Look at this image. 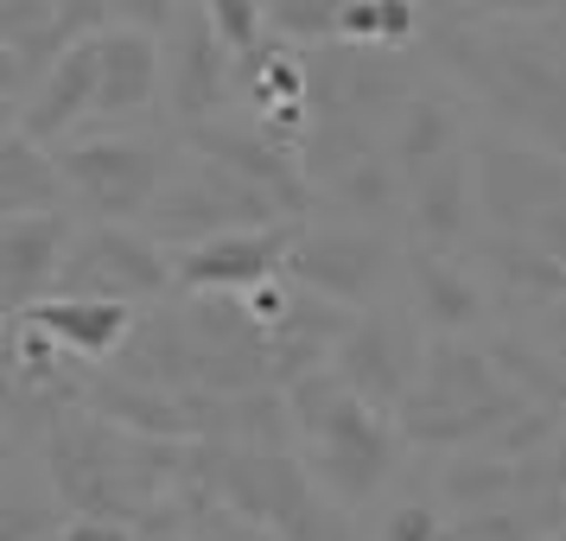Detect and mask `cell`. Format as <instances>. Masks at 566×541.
<instances>
[{
  "mask_svg": "<svg viewBox=\"0 0 566 541\" xmlns=\"http://www.w3.org/2000/svg\"><path fill=\"white\" fill-rule=\"evenodd\" d=\"M522 408H535V402L515 395L510 376L490 363V351L464 344V337H439L433 351L420 357V376H413L395 427L413 446H446V452L478 446L484 452Z\"/></svg>",
  "mask_w": 566,
  "mask_h": 541,
  "instance_id": "6da1fadb",
  "label": "cell"
},
{
  "mask_svg": "<svg viewBox=\"0 0 566 541\" xmlns=\"http://www.w3.org/2000/svg\"><path fill=\"white\" fill-rule=\"evenodd\" d=\"M281 395H286V420L306 439L312 471L325 478V497L332 503H369L388 485V471H395V427H388V414L357 402L332 370H312V376H300Z\"/></svg>",
  "mask_w": 566,
  "mask_h": 541,
  "instance_id": "7a4b0ae2",
  "label": "cell"
},
{
  "mask_svg": "<svg viewBox=\"0 0 566 541\" xmlns=\"http://www.w3.org/2000/svg\"><path fill=\"white\" fill-rule=\"evenodd\" d=\"M446 58L484 103H496L522 134H535V147L566 154V58L541 52L528 39H446Z\"/></svg>",
  "mask_w": 566,
  "mask_h": 541,
  "instance_id": "3957f363",
  "label": "cell"
},
{
  "mask_svg": "<svg viewBox=\"0 0 566 541\" xmlns=\"http://www.w3.org/2000/svg\"><path fill=\"white\" fill-rule=\"evenodd\" d=\"M268 223H286V217L261 198L255 185H242L230 166L185 147V166H166V185H159L140 230L154 236L166 256H185L198 242H217L230 230H268Z\"/></svg>",
  "mask_w": 566,
  "mask_h": 541,
  "instance_id": "277c9868",
  "label": "cell"
},
{
  "mask_svg": "<svg viewBox=\"0 0 566 541\" xmlns=\"http://www.w3.org/2000/svg\"><path fill=\"white\" fill-rule=\"evenodd\" d=\"M140 439H122L108 420L96 414H71L57 420L52 434V485L57 497L77 510V522H147L154 503H147V471H140Z\"/></svg>",
  "mask_w": 566,
  "mask_h": 541,
  "instance_id": "5b68a950",
  "label": "cell"
},
{
  "mask_svg": "<svg viewBox=\"0 0 566 541\" xmlns=\"http://www.w3.org/2000/svg\"><path fill=\"white\" fill-rule=\"evenodd\" d=\"M57 179L96 223H128L140 230L166 185V154L140 134H77L57 147Z\"/></svg>",
  "mask_w": 566,
  "mask_h": 541,
  "instance_id": "8992f818",
  "label": "cell"
},
{
  "mask_svg": "<svg viewBox=\"0 0 566 541\" xmlns=\"http://www.w3.org/2000/svg\"><path fill=\"white\" fill-rule=\"evenodd\" d=\"M172 256L147 230L128 223H83L64 249L52 300H103V306H154L172 293Z\"/></svg>",
  "mask_w": 566,
  "mask_h": 541,
  "instance_id": "52a82bcc",
  "label": "cell"
},
{
  "mask_svg": "<svg viewBox=\"0 0 566 541\" xmlns=\"http://www.w3.org/2000/svg\"><path fill=\"white\" fill-rule=\"evenodd\" d=\"M388 249L382 230H357V223H300L293 249H286V281L300 293H318L332 306L357 312L369 306L388 281Z\"/></svg>",
  "mask_w": 566,
  "mask_h": 541,
  "instance_id": "ba28073f",
  "label": "cell"
},
{
  "mask_svg": "<svg viewBox=\"0 0 566 541\" xmlns=\"http://www.w3.org/2000/svg\"><path fill=\"white\" fill-rule=\"evenodd\" d=\"M566 198V159L541 154L535 141H484L478 147V210L490 236H535V223Z\"/></svg>",
  "mask_w": 566,
  "mask_h": 541,
  "instance_id": "9c48e42d",
  "label": "cell"
},
{
  "mask_svg": "<svg viewBox=\"0 0 566 541\" xmlns=\"http://www.w3.org/2000/svg\"><path fill=\"white\" fill-rule=\"evenodd\" d=\"M198 465H205L198 478H205L235 516H249V522L274 529V535L318 497L306 471L286 459V452H268V446H205Z\"/></svg>",
  "mask_w": 566,
  "mask_h": 541,
  "instance_id": "30bf717a",
  "label": "cell"
},
{
  "mask_svg": "<svg viewBox=\"0 0 566 541\" xmlns=\"http://www.w3.org/2000/svg\"><path fill=\"white\" fill-rule=\"evenodd\" d=\"M185 147L205 154V159H217V166H230L242 185H255L286 223H293V217H312V185H306V166H300V147L274 141L261 122H235V115H223V122H210V128H191L185 134Z\"/></svg>",
  "mask_w": 566,
  "mask_h": 541,
  "instance_id": "8fae6325",
  "label": "cell"
},
{
  "mask_svg": "<svg viewBox=\"0 0 566 541\" xmlns=\"http://www.w3.org/2000/svg\"><path fill=\"white\" fill-rule=\"evenodd\" d=\"M166 45H172V52H166V90H159V96L172 108V122H179L185 134L223 122V108L235 103V58L217 45L205 7H179Z\"/></svg>",
  "mask_w": 566,
  "mask_h": 541,
  "instance_id": "7c38bea8",
  "label": "cell"
},
{
  "mask_svg": "<svg viewBox=\"0 0 566 541\" xmlns=\"http://www.w3.org/2000/svg\"><path fill=\"white\" fill-rule=\"evenodd\" d=\"M293 230L300 223H268V230H230L217 242H198V249L172 256V281L185 300H242L286 274Z\"/></svg>",
  "mask_w": 566,
  "mask_h": 541,
  "instance_id": "4fadbf2b",
  "label": "cell"
},
{
  "mask_svg": "<svg viewBox=\"0 0 566 541\" xmlns=\"http://www.w3.org/2000/svg\"><path fill=\"white\" fill-rule=\"evenodd\" d=\"M332 376L376 414H388V408L401 414L413 376H420V357H413L401 325H388L382 312H357L350 337L337 344V357H332Z\"/></svg>",
  "mask_w": 566,
  "mask_h": 541,
  "instance_id": "5bb4252c",
  "label": "cell"
},
{
  "mask_svg": "<svg viewBox=\"0 0 566 541\" xmlns=\"http://www.w3.org/2000/svg\"><path fill=\"white\" fill-rule=\"evenodd\" d=\"M71 236L77 230H71L64 210L0 223V319H27L39 300H52Z\"/></svg>",
  "mask_w": 566,
  "mask_h": 541,
  "instance_id": "9a60e30c",
  "label": "cell"
},
{
  "mask_svg": "<svg viewBox=\"0 0 566 541\" xmlns=\"http://www.w3.org/2000/svg\"><path fill=\"white\" fill-rule=\"evenodd\" d=\"M166 90V52H159L154 32L128 27V20H108L96 32V115L90 122H128L147 115Z\"/></svg>",
  "mask_w": 566,
  "mask_h": 541,
  "instance_id": "2e32d148",
  "label": "cell"
},
{
  "mask_svg": "<svg viewBox=\"0 0 566 541\" xmlns=\"http://www.w3.org/2000/svg\"><path fill=\"white\" fill-rule=\"evenodd\" d=\"M90 115H96V39L71 45V52H64L52 71L39 77V90H32L20 134H27L32 147L57 154L64 141H77V128L90 122Z\"/></svg>",
  "mask_w": 566,
  "mask_h": 541,
  "instance_id": "e0dca14e",
  "label": "cell"
},
{
  "mask_svg": "<svg viewBox=\"0 0 566 541\" xmlns=\"http://www.w3.org/2000/svg\"><path fill=\"white\" fill-rule=\"evenodd\" d=\"M401 210L413 217L420 249L446 256V249L471 230V210H478V166H471L464 154L433 159L427 173H413V179L401 185Z\"/></svg>",
  "mask_w": 566,
  "mask_h": 541,
  "instance_id": "ac0fdd59",
  "label": "cell"
},
{
  "mask_svg": "<svg viewBox=\"0 0 566 541\" xmlns=\"http://www.w3.org/2000/svg\"><path fill=\"white\" fill-rule=\"evenodd\" d=\"M27 325L52 337L64 357L103 363V357H115V351L134 337L140 312H134V306H103V300H39V306L27 312Z\"/></svg>",
  "mask_w": 566,
  "mask_h": 541,
  "instance_id": "d6986e66",
  "label": "cell"
},
{
  "mask_svg": "<svg viewBox=\"0 0 566 541\" xmlns=\"http://www.w3.org/2000/svg\"><path fill=\"white\" fill-rule=\"evenodd\" d=\"M408 287H413V312L433 325L439 337H459L484 319V287L471 268H459L452 256L433 249H413L408 256Z\"/></svg>",
  "mask_w": 566,
  "mask_h": 541,
  "instance_id": "ffe728a7",
  "label": "cell"
},
{
  "mask_svg": "<svg viewBox=\"0 0 566 541\" xmlns=\"http://www.w3.org/2000/svg\"><path fill=\"white\" fill-rule=\"evenodd\" d=\"M64 179H57V159L45 147H32L20 128L0 134V223L13 217H45V210H64Z\"/></svg>",
  "mask_w": 566,
  "mask_h": 541,
  "instance_id": "44dd1931",
  "label": "cell"
},
{
  "mask_svg": "<svg viewBox=\"0 0 566 541\" xmlns=\"http://www.w3.org/2000/svg\"><path fill=\"white\" fill-rule=\"evenodd\" d=\"M388 154H395V173H401V185H408L413 173H427L433 159L464 154L459 147V115L439 103L433 90H413L408 103H401V115H395V128H388Z\"/></svg>",
  "mask_w": 566,
  "mask_h": 541,
  "instance_id": "7402d4cb",
  "label": "cell"
},
{
  "mask_svg": "<svg viewBox=\"0 0 566 541\" xmlns=\"http://www.w3.org/2000/svg\"><path fill=\"white\" fill-rule=\"evenodd\" d=\"M484 261H490V274L510 287L515 300H528V306H554V300H566V268L547 256V249H535L528 236H490Z\"/></svg>",
  "mask_w": 566,
  "mask_h": 541,
  "instance_id": "603a6c76",
  "label": "cell"
},
{
  "mask_svg": "<svg viewBox=\"0 0 566 541\" xmlns=\"http://www.w3.org/2000/svg\"><path fill=\"white\" fill-rule=\"evenodd\" d=\"M413 32H420V7L408 0H344L337 7V45L376 52V45H408Z\"/></svg>",
  "mask_w": 566,
  "mask_h": 541,
  "instance_id": "cb8c5ba5",
  "label": "cell"
},
{
  "mask_svg": "<svg viewBox=\"0 0 566 541\" xmlns=\"http://www.w3.org/2000/svg\"><path fill=\"white\" fill-rule=\"evenodd\" d=\"M337 7L344 0H268V32L281 45H337Z\"/></svg>",
  "mask_w": 566,
  "mask_h": 541,
  "instance_id": "d4e9b609",
  "label": "cell"
},
{
  "mask_svg": "<svg viewBox=\"0 0 566 541\" xmlns=\"http://www.w3.org/2000/svg\"><path fill=\"white\" fill-rule=\"evenodd\" d=\"M205 20H210V32H217V45H223L235 64L268 45V7H261V0H205Z\"/></svg>",
  "mask_w": 566,
  "mask_h": 541,
  "instance_id": "484cf974",
  "label": "cell"
},
{
  "mask_svg": "<svg viewBox=\"0 0 566 541\" xmlns=\"http://www.w3.org/2000/svg\"><path fill=\"white\" fill-rule=\"evenodd\" d=\"M382 541H452V522L439 516V503H395L382 522Z\"/></svg>",
  "mask_w": 566,
  "mask_h": 541,
  "instance_id": "4316f807",
  "label": "cell"
},
{
  "mask_svg": "<svg viewBox=\"0 0 566 541\" xmlns=\"http://www.w3.org/2000/svg\"><path fill=\"white\" fill-rule=\"evenodd\" d=\"M281 541H357V535H350V522L337 516L332 497H312L306 510H300V516L281 529Z\"/></svg>",
  "mask_w": 566,
  "mask_h": 541,
  "instance_id": "83f0119b",
  "label": "cell"
},
{
  "mask_svg": "<svg viewBox=\"0 0 566 541\" xmlns=\"http://www.w3.org/2000/svg\"><path fill=\"white\" fill-rule=\"evenodd\" d=\"M39 535H45V516L13 503V497H0V541H39Z\"/></svg>",
  "mask_w": 566,
  "mask_h": 541,
  "instance_id": "f1b7e54d",
  "label": "cell"
},
{
  "mask_svg": "<svg viewBox=\"0 0 566 541\" xmlns=\"http://www.w3.org/2000/svg\"><path fill=\"white\" fill-rule=\"evenodd\" d=\"M32 90H39V77H32L27 64H20V58L0 45V103H20V108H27V103H32Z\"/></svg>",
  "mask_w": 566,
  "mask_h": 541,
  "instance_id": "f546056e",
  "label": "cell"
},
{
  "mask_svg": "<svg viewBox=\"0 0 566 541\" xmlns=\"http://www.w3.org/2000/svg\"><path fill=\"white\" fill-rule=\"evenodd\" d=\"M57 541H134V529L128 522H90V516H83V522H71Z\"/></svg>",
  "mask_w": 566,
  "mask_h": 541,
  "instance_id": "4dcf8cb0",
  "label": "cell"
},
{
  "mask_svg": "<svg viewBox=\"0 0 566 541\" xmlns=\"http://www.w3.org/2000/svg\"><path fill=\"white\" fill-rule=\"evenodd\" d=\"M541 332H547V344H554V357L566 363V300L541 306Z\"/></svg>",
  "mask_w": 566,
  "mask_h": 541,
  "instance_id": "1f68e13d",
  "label": "cell"
},
{
  "mask_svg": "<svg viewBox=\"0 0 566 541\" xmlns=\"http://www.w3.org/2000/svg\"><path fill=\"white\" fill-rule=\"evenodd\" d=\"M134 541H198V535H185V529H166L159 516H147V529H140Z\"/></svg>",
  "mask_w": 566,
  "mask_h": 541,
  "instance_id": "d6a6232c",
  "label": "cell"
},
{
  "mask_svg": "<svg viewBox=\"0 0 566 541\" xmlns=\"http://www.w3.org/2000/svg\"><path fill=\"white\" fill-rule=\"evenodd\" d=\"M20 122H27V108H20V103H0V134L20 128Z\"/></svg>",
  "mask_w": 566,
  "mask_h": 541,
  "instance_id": "836d02e7",
  "label": "cell"
},
{
  "mask_svg": "<svg viewBox=\"0 0 566 541\" xmlns=\"http://www.w3.org/2000/svg\"><path fill=\"white\" fill-rule=\"evenodd\" d=\"M547 541H560V535H547Z\"/></svg>",
  "mask_w": 566,
  "mask_h": 541,
  "instance_id": "e575fe53",
  "label": "cell"
}]
</instances>
